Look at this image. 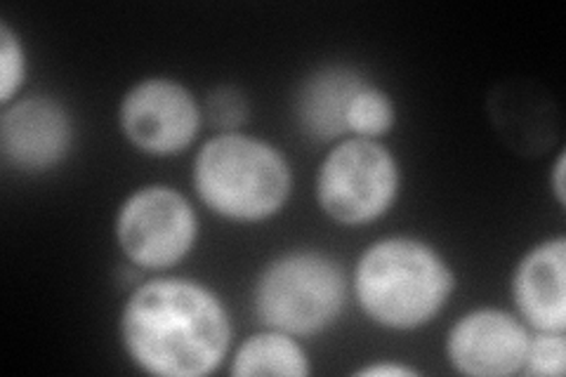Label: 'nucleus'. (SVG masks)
<instances>
[{"instance_id":"1","label":"nucleus","mask_w":566,"mask_h":377,"mask_svg":"<svg viewBox=\"0 0 566 377\" xmlns=\"http://www.w3.org/2000/svg\"><path fill=\"white\" fill-rule=\"evenodd\" d=\"M120 345L156 377H206L232 349V316L201 281L161 276L137 285L120 310Z\"/></svg>"},{"instance_id":"2","label":"nucleus","mask_w":566,"mask_h":377,"mask_svg":"<svg viewBox=\"0 0 566 377\" xmlns=\"http://www.w3.org/2000/svg\"><path fill=\"white\" fill-rule=\"evenodd\" d=\"M354 297L361 312L387 331H418L434 321L455 291L444 255L413 237L370 243L354 269Z\"/></svg>"},{"instance_id":"3","label":"nucleus","mask_w":566,"mask_h":377,"mask_svg":"<svg viewBox=\"0 0 566 377\" xmlns=\"http://www.w3.org/2000/svg\"><path fill=\"white\" fill-rule=\"evenodd\" d=\"M193 191L218 218L241 224L272 220L289 203L293 170L274 145L243 133H218L193 158Z\"/></svg>"},{"instance_id":"4","label":"nucleus","mask_w":566,"mask_h":377,"mask_svg":"<svg viewBox=\"0 0 566 377\" xmlns=\"http://www.w3.org/2000/svg\"><path fill=\"white\" fill-rule=\"evenodd\" d=\"M347 276L322 250H289L262 269L253 285V312L264 328L312 337L345 310Z\"/></svg>"},{"instance_id":"5","label":"nucleus","mask_w":566,"mask_h":377,"mask_svg":"<svg viewBox=\"0 0 566 377\" xmlns=\"http://www.w3.org/2000/svg\"><path fill=\"white\" fill-rule=\"evenodd\" d=\"M399 189V160L380 139H340L316 172L318 208L343 227L378 222L392 210Z\"/></svg>"},{"instance_id":"6","label":"nucleus","mask_w":566,"mask_h":377,"mask_svg":"<svg viewBox=\"0 0 566 377\" xmlns=\"http://www.w3.org/2000/svg\"><path fill=\"white\" fill-rule=\"evenodd\" d=\"M114 231L123 258L133 266L166 272L197 245L199 214L182 191L168 185H147L120 203Z\"/></svg>"},{"instance_id":"7","label":"nucleus","mask_w":566,"mask_h":377,"mask_svg":"<svg viewBox=\"0 0 566 377\" xmlns=\"http://www.w3.org/2000/svg\"><path fill=\"white\" fill-rule=\"evenodd\" d=\"M203 109L191 90L164 76L135 83L118 106L120 133L154 158L180 156L199 137Z\"/></svg>"},{"instance_id":"8","label":"nucleus","mask_w":566,"mask_h":377,"mask_svg":"<svg viewBox=\"0 0 566 377\" xmlns=\"http://www.w3.org/2000/svg\"><path fill=\"white\" fill-rule=\"evenodd\" d=\"M528 326L505 310L480 307L460 316L447 335V358L460 375L510 377L524 368Z\"/></svg>"},{"instance_id":"9","label":"nucleus","mask_w":566,"mask_h":377,"mask_svg":"<svg viewBox=\"0 0 566 377\" xmlns=\"http://www.w3.org/2000/svg\"><path fill=\"white\" fill-rule=\"evenodd\" d=\"M74 147V123L64 106L45 95L20 97L3 106L0 151L22 172H48Z\"/></svg>"},{"instance_id":"10","label":"nucleus","mask_w":566,"mask_h":377,"mask_svg":"<svg viewBox=\"0 0 566 377\" xmlns=\"http://www.w3.org/2000/svg\"><path fill=\"white\" fill-rule=\"evenodd\" d=\"M512 302L517 316L534 333L566 331V239L555 237L534 245L512 274Z\"/></svg>"},{"instance_id":"11","label":"nucleus","mask_w":566,"mask_h":377,"mask_svg":"<svg viewBox=\"0 0 566 377\" xmlns=\"http://www.w3.org/2000/svg\"><path fill=\"white\" fill-rule=\"evenodd\" d=\"M368 83L352 66H324L310 74L295 95V116L305 135L318 142L347 137V106Z\"/></svg>"},{"instance_id":"12","label":"nucleus","mask_w":566,"mask_h":377,"mask_svg":"<svg viewBox=\"0 0 566 377\" xmlns=\"http://www.w3.org/2000/svg\"><path fill=\"white\" fill-rule=\"evenodd\" d=\"M232 377H307L312 364L297 337L264 328L241 343L229 366Z\"/></svg>"},{"instance_id":"13","label":"nucleus","mask_w":566,"mask_h":377,"mask_svg":"<svg viewBox=\"0 0 566 377\" xmlns=\"http://www.w3.org/2000/svg\"><path fill=\"white\" fill-rule=\"evenodd\" d=\"M347 137H364V139H380L397 123L395 102L382 87L366 83L357 95L352 97L347 106Z\"/></svg>"},{"instance_id":"14","label":"nucleus","mask_w":566,"mask_h":377,"mask_svg":"<svg viewBox=\"0 0 566 377\" xmlns=\"http://www.w3.org/2000/svg\"><path fill=\"white\" fill-rule=\"evenodd\" d=\"M29 74V57L20 35L8 22L0 24V104L10 106L20 100Z\"/></svg>"},{"instance_id":"15","label":"nucleus","mask_w":566,"mask_h":377,"mask_svg":"<svg viewBox=\"0 0 566 377\" xmlns=\"http://www.w3.org/2000/svg\"><path fill=\"white\" fill-rule=\"evenodd\" d=\"M564 370H566L564 333H534L531 335L522 373L526 377H562Z\"/></svg>"},{"instance_id":"16","label":"nucleus","mask_w":566,"mask_h":377,"mask_svg":"<svg viewBox=\"0 0 566 377\" xmlns=\"http://www.w3.org/2000/svg\"><path fill=\"white\" fill-rule=\"evenodd\" d=\"M248 97L234 85H220L206 97V116L218 133H239L248 121Z\"/></svg>"},{"instance_id":"17","label":"nucleus","mask_w":566,"mask_h":377,"mask_svg":"<svg viewBox=\"0 0 566 377\" xmlns=\"http://www.w3.org/2000/svg\"><path fill=\"white\" fill-rule=\"evenodd\" d=\"M418 368L403 366V364H395V362H378V364H368L364 368H359L357 377H413L418 375Z\"/></svg>"},{"instance_id":"18","label":"nucleus","mask_w":566,"mask_h":377,"mask_svg":"<svg viewBox=\"0 0 566 377\" xmlns=\"http://www.w3.org/2000/svg\"><path fill=\"white\" fill-rule=\"evenodd\" d=\"M564 175H566V156L559 154L555 166H553V175H551V187H553V196L559 208L566 206V185H564Z\"/></svg>"}]
</instances>
